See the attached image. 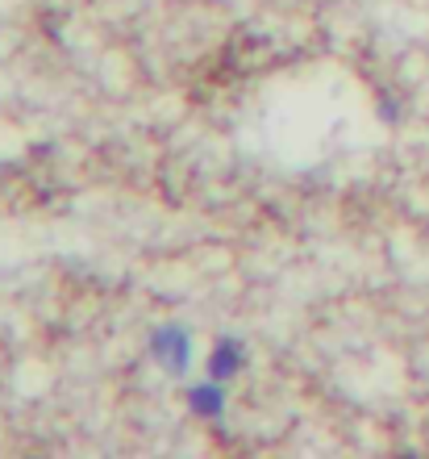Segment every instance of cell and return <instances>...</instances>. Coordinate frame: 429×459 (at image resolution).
I'll use <instances>...</instances> for the list:
<instances>
[{
    "instance_id": "obj_1",
    "label": "cell",
    "mask_w": 429,
    "mask_h": 459,
    "mask_svg": "<svg viewBox=\"0 0 429 459\" xmlns=\"http://www.w3.org/2000/svg\"><path fill=\"white\" fill-rule=\"evenodd\" d=\"M150 359L167 376H184L192 368V330L179 322H163L150 330Z\"/></svg>"
},
{
    "instance_id": "obj_2",
    "label": "cell",
    "mask_w": 429,
    "mask_h": 459,
    "mask_svg": "<svg viewBox=\"0 0 429 459\" xmlns=\"http://www.w3.org/2000/svg\"><path fill=\"white\" fill-rule=\"evenodd\" d=\"M188 410L201 422H226V380H201L188 388Z\"/></svg>"
},
{
    "instance_id": "obj_3",
    "label": "cell",
    "mask_w": 429,
    "mask_h": 459,
    "mask_svg": "<svg viewBox=\"0 0 429 459\" xmlns=\"http://www.w3.org/2000/svg\"><path fill=\"white\" fill-rule=\"evenodd\" d=\"M246 368V347H242V339H234V334H226V339H217V347L209 351V376L213 380H234V376Z\"/></svg>"
},
{
    "instance_id": "obj_4",
    "label": "cell",
    "mask_w": 429,
    "mask_h": 459,
    "mask_svg": "<svg viewBox=\"0 0 429 459\" xmlns=\"http://www.w3.org/2000/svg\"><path fill=\"white\" fill-rule=\"evenodd\" d=\"M4 168H9V163H4V159H0V171H4Z\"/></svg>"
}]
</instances>
